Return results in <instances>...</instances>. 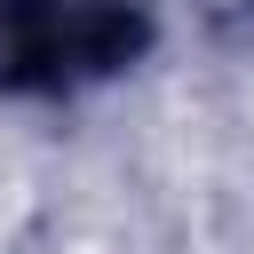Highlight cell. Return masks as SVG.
Instances as JSON below:
<instances>
[{"instance_id": "1", "label": "cell", "mask_w": 254, "mask_h": 254, "mask_svg": "<svg viewBox=\"0 0 254 254\" xmlns=\"http://www.w3.org/2000/svg\"><path fill=\"white\" fill-rule=\"evenodd\" d=\"M143 48L135 0H0V79L64 87Z\"/></svg>"}]
</instances>
